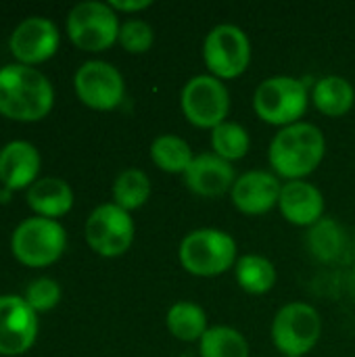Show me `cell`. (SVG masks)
Here are the masks:
<instances>
[{
  "label": "cell",
  "instance_id": "6da1fadb",
  "mask_svg": "<svg viewBox=\"0 0 355 357\" xmlns=\"http://www.w3.org/2000/svg\"><path fill=\"white\" fill-rule=\"evenodd\" d=\"M326 155V140L320 128L299 121L280 128L270 142L268 159L276 176L287 182L303 180L314 174Z\"/></svg>",
  "mask_w": 355,
  "mask_h": 357
},
{
  "label": "cell",
  "instance_id": "7a4b0ae2",
  "mask_svg": "<svg viewBox=\"0 0 355 357\" xmlns=\"http://www.w3.org/2000/svg\"><path fill=\"white\" fill-rule=\"evenodd\" d=\"M50 79L23 63L0 67V113L19 121H38L52 109Z\"/></svg>",
  "mask_w": 355,
  "mask_h": 357
},
{
  "label": "cell",
  "instance_id": "3957f363",
  "mask_svg": "<svg viewBox=\"0 0 355 357\" xmlns=\"http://www.w3.org/2000/svg\"><path fill=\"white\" fill-rule=\"evenodd\" d=\"M236 241L218 228H199L188 232L178 249L180 266L199 278H213L236 266Z\"/></svg>",
  "mask_w": 355,
  "mask_h": 357
},
{
  "label": "cell",
  "instance_id": "277c9868",
  "mask_svg": "<svg viewBox=\"0 0 355 357\" xmlns=\"http://www.w3.org/2000/svg\"><path fill=\"white\" fill-rule=\"evenodd\" d=\"M310 100L312 96L301 79L291 75H276L264 79L255 88L253 109L262 121L287 128L301 121Z\"/></svg>",
  "mask_w": 355,
  "mask_h": 357
},
{
  "label": "cell",
  "instance_id": "5b68a950",
  "mask_svg": "<svg viewBox=\"0 0 355 357\" xmlns=\"http://www.w3.org/2000/svg\"><path fill=\"white\" fill-rule=\"evenodd\" d=\"M322 337V320L316 307L303 301L287 303L272 322V341L285 357H305Z\"/></svg>",
  "mask_w": 355,
  "mask_h": 357
},
{
  "label": "cell",
  "instance_id": "8992f818",
  "mask_svg": "<svg viewBox=\"0 0 355 357\" xmlns=\"http://www.w3.org/2000/svg\"><path fill=\"white\" fill-rule=\"evenodd\" d=\"M67 245V234L65 228L50 218H27L23 220L13 236H10V247L15 257L31 268H42L54 264Z\"/></svg>",
  "mask_w": 355,
  "mask_h": 357
},
{
  "label": "cell",
  "instance_id": "52a82bcc",
  "mask_svg": "<svg viewBox=\"0 0 355 357\" xmlns=\"http://www.w3.org/2000/svg\"><path fill=\"white\" fill-rule=\"evenodd\" d=\"M117 13L98 0L75 4L67 17V33L71 42L86 52H100L111 48L119 38Z\"/></svg>",
  "mask_w": 355,
  "mask_h": 357
},
{
  "label": "cell",
  "instance_id": "ba28073f",
  "mask_svg": "<svg viewBox=\"0 0 355 357\" xmlns=\"http://www.w3.org/2000/svg\"><path fill=\"white\" fill-rule=\"evenodd\" d=\"M180 109L188 123L201 130H216L230 111V92L213 75H195L180 92Z\"/></svg>",
  "mask_w": 355,
  "mask_h": 357
},
{
  "label": "cell",
  "instance_id": "9c48e42d",
  "mask_svg": "<svg viewBox=\"0 0 355 357\" xmlns=\"http://www.w3.org/2000/svg\"><path fill=\"white\" fill-rule=\"evenodd\" d=\"M203 61L209 75L218 79H234L243 75L251 63V42L247 33L230 23L216 25L203 42Z\"/></svg>",
  "mask_w": 355,
  "mask_h": 357
},
{
  "label": "cell",
  "instance_id": "30bf717a",
  "mask_svg": "<svg viewBox=\"0 0 355 357\" xmlns=\"http://www.w3.org/2000/svg\"><path fill=\"white\" fill-rule=\"evenodd\" d=\"M134 220L115 203L98 205L86 220V241L103 257H119L134 243Z\"/></svg>",
  "mask_w": 355,
  "mask_h": 357
},
{
  "label": "cell",
  "instance_id": "8fae6325",
  "mask_svg": "<svg viewBox=\"0 0 355 357\" xmlns=\"http://www.w3.org/2000/svg\"><path fill=\"white\" fill-rule=\"evenodd\" d=\"M77 98L96 111H111L121 105L126 94L123 75L107 61H86L73 77Z\"/></svg>",
  "mask_w": 355,
  "mask_h": 357
},
{
  "label": "cell",
  "instance_id": "7c38bea8",
  "mask_svg": "<svg viewBox=\"0 0 355 357\" xmlns=\"http://www.w3.org/2000/svg\"><path fill=\"white\" fill-rule=\"evenodd\" d=\"M38 335L36 312L23 297L0 295V356L25 354Z\"/></svg>",
  "mask_w": 355,
  "mask_h": 357
},
{
  "label": "cell",
  "instance_id": "4fadbf2b",
  "mask_svg": "<svg viewBox=\"0 0 355 357\" xmlns=\"http://www.w3.org/2000/svg\"><path fill=\"white\" fill-rule=\"evenodd\" d=\"M8 46L23 65L42 63L56 52L59 29L46 17H27L13 29Z\"/></svg>",
  "mask_w": 355,
  "mask_h": 357
},
{
  "label": "cell",
  "instance_id": "5bb4252c",
  "mask_svg": "<svg viewBox=\"0 0 355 357\" xmlns=\"http://www.w3.org/2000/svg\"><path fill=\"white\" fill-rule=\"evenodd\" d=\"M282 184L276 174L266 169H253L236 178L230 199L232 205L245 215H264L278 207Z\"/></svg>",
  "mask_w": 355,
  "mask_h": 357
},
{
  "label": "cell",
  "instance_id": "9a60e30c",
  "mask_svg": "<svg viewBox=\"0 0 355 357\" xmlns=\"http://www.w3.org/2000/svg\"><path fill=\"white\" fill-rule=\"evenodd\" d=\"M184 186L205 199H216L232 190L236 182V172L230 161L218 157L216 153L195 155L190 167L186 169Z\"/></svg>",
  "mask_w": 355,
  "mask_h": 357
},
{
  "label": "cell",
  "instance_id": "2e32d148",
  "mask_svg": "<svg viewBox=\"0 0 355 357\" xmlns=\"http://www.w3.org/2000/svg\"><path fill=\"white\" fill-rule=\"evenodd\" d=\"M278 209L289 224L312 228L324 218V197L314 184L305 180H293L282 184Z\"/></svg>",
  "mask_w": 355,
  "mask_h": 357
},
{
  "label": "cell",
  "instance_id": "e0dca14e",
  "mask_svg": "<svg viewBox=\"0 0 355 357\" xmlns=\"http://www.w3.org/2000/svg\"><path fill=\"white\" fill-rule=\"evenodd\" d=\"M40 172V153L31 142L10 140L0 149V182L8 190L25 188L36 182Z\"/></svg>",
  "mask_w": 355,
  "mask_h": 357
},
{
  "label": "cell",
  "instance_id": "ac0fdd59",
  "mask_svg": "<svg viewBox=\"0 0 355 357\" xmlns=\"http://www.w3.org/2000/svg\"><path fill=\"white\" fill-rule=\"evenodd\" d=\"M29 207L42 218H61L73 207V190L61 178H40L27 188Z\"/></svg>",
  "mask_w": 355,
  "mask_h": 357
},
{
  "label": "cell",
  "instance_id": "d6986e66",
  "mask_svg": "<svg viewBox=\"0 0 355 357\" xmlns=\"http://www.w3.org/2000/svg\"><path fill=\"white\" fill-rule=\"evenodd\" d=\"M312 102L326 117H343L354 109V86L341 75H326L314 84Z\"/></svg>",
  "mask_w": 355,
  "mask_h": 357
},
{
  "label": "cell",
  "instance_id": "ffe728a7",
  "mask_svg": "<svg viewBox=\"0 0 355 357\" xmlns=\"http://www.w3.org/2000/svg\"><path fill=\"white\" fill-rule=\"evenodd\" d=\"M165 326L169 335L182 343H195L201 341L203 335L209 331L207 326V314L201 305L192 301H176L165 316Z\"/></svg>",
  "mask_w": 355,
  "mask_h": 357
},
{
  "label": "cell",
  "instance_id": "44dd1931",
  "mask_svg": "<svg viewBox=\"0 0 355 357\" xmlns=\"http://www.w3.org/2000/svg\"><path fill=\"white\" fill-rule=\"evenodd\" d=\"M153 163L165 174H186L195 155L190 144L176 134H161L151 144Z\"/></svg>",
  "mask_w": 355,
  "mask_h": 357
},
{
  "label": "cell",
  "instance_id": "7402d4cb",
  "mask_svg": "<svg viewBox=\"0 0 355 357\" xmlns=\"http://www.w3.org/2000/svg\"><path fill=\"white\" fill-rule=\"evenodd\" d=\"M239 287L249 295H266L276 284V268L262 255H243L234 266Z\"/></svg>",
  "mask_w": 355,
  "mask_h": 357
},
{
  "label": "cell",
  "instance_id": "603a6c76",
  "mask_svg": "<svg viewBox=\"0 0 355 357\" xmlns=\"http://www.w3.org/2000/svg\"><path fill=\"white\" fill-rule=\"evenodd\" d=\"M151 197V180L142 169H123L113 182V203L128 213L140 209Z\"/></svg>",
  "mask_w": 355,
  "mask_h": 357
},
{
  "label": "cell",
  "instance_id": "cb8c5ba5",
  "mask_svg": "<svg viewBox=\"0 0 355 357\" xmlns=\"http://www.w3.org/2000/svg\"><path fill=\"white\" fill-rule=\"evenodd\" d=\"M201 357H249L247 339L230 326H213L199 341Z\"/></svg>",
  "mask_w": 355,
  "mask_h": 357
},
{
  "label": "cell",
  "instance_id": "d4e9b609",
  "mask_svg": "<svg viewBox=\"0 0 355 357\" xmlns=\"http://www.w3.org/2000/svg\"><path fill=\"white\" fill-rule=\"evenodd\" d=\"M308 247L312 251V255L320 261H333L341 255L343 247H345V234L341 230V226L331 220V218H322L318 224H314L310 228L308 234Z\"/></svg>",
  "mask_w": 355,
  "mask_h": 357
},
{
  "label": "cell",
  "instance_id": "484cf974",
  "mask_svg": "<svg viewBox=\"0 0 355 357\" xmlns=\"http://www.w3.org/2000/svg\"><path fill=\"white\" fill-rule=\"evenodd\" d=\"M211 149L218 157L226 161H239L243 159L251 149L249 132L234 121H224L216 130H211Z\"/></svg>",
  "mask_w": 355,
  "mask_h": 357
},
{
  "label": "cell",
  "instance_id": "4316f807",
  "mask_svg": "<svg viewBox=\"0 0 355 357\" xmlns=\"http://www.w3.org/2000/svg\"><path fill=\"white\" fill-rule=\"evenodd\" d=\"M117 40L123 46V50H128L132 54H142V52H146L153 46L155 31L142 19H128L126 23H121Z\"/></svg>",
  "mask_w": 355,
  "mask_h": 357
},
{
  "label": "cell",
  "instance_id": "83f0119b",
  "mask_svg": "<svg viewBox=\"0 0 355 357\" xmlns=\"http://www.w3.org/2000/svg\"><path fill=\"white\" fill-rule=\"evenodd\" d=\"M23 299L33 312H48L61 301V287L52 278H36L25 289Z\"/></svg>",
  "mask_w": 355,
  "mask_h": 357
},
{
  "label": "cell",
  "instance_id": "f1b7e54d",
  "mask_svg": "<svg viewBox=\"0 0 355 357\" xmlns=\"http://www.w3.org/2000/svg\"><path fill=\"white\" fill-rule=\"evenodd\" d=\"M151 4H153L151 0H111L109 2V6L119 13H138V10L149 8Z\"/></svg>",
  "mask_w": 355,
  "mask_h": 357
}]
</instances>
